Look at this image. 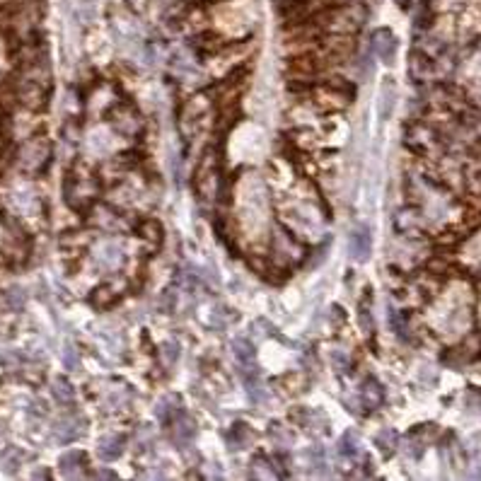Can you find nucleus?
<instances>
[{
  "label": "nucleus",
  "instance_id": "obj_1",
  "mask_svg": "<svg viewBox=\"0 0 481 481\" xmlns=\"http://www.w3.org/2000/svg\"><path fill=\"white\" fill-rule=\"evenodd\" d=\"M271 247H273V259L278 266L288 268L293 264H300L305 259V244L295 237L290 230H285L283 225H276L273 227V239H271Z\"/></svg>",
  "mask_w": 481,
  "mask_h": 481
},
{
  "label": "nucleus",
  "instance_id": "obj_2",
  "mask_svg": "<svg viewBox=\"0 0 481 481\" xmlns=\"http://www.w3.org/2000/svg\"><path fill=\"white\" fill-rule=\"evenodd\" d=\"M218 157H215V150L208 148L203 152L201 162L196 167V193L203 198V201H210V198L218 193Z\"/></svg>",
  "mask_w": 481,
  "mask_h": 481
},
{
  "label": "nucleus",
  "instance_id": "obj_3",
  "mask_svg": "<svg viewBox=\"0 0 481 481\" xmlns=\"http://www.w3.org/2000/svg\"><path fill=\"white\" fill-rule=\"evenodd\" d=\"M109 124L114 126L116 133H121V136H138L140 131H143V116L138 114L136 107L133 104H124L119 102L114 109H111L109 114Z\"/></svg>",
  "mask_w": 481,
  "mask_h": 481
},
{
  "label": "nucleus",
  "instance_id": "obj_4",
  "mask_svg": "<svg viewBox=\"0 0 481 481\" xmlns=\"http://www.w3.org/2000/svg\"><path fill=\"white\" fill-rule=\"evenodd\" d=\"M51 162V143L46 138H34L20 150V167L27 172H42Z\"/></svg>",
  "mask_w": 481,
  "mask_h": 481
},
{
  "label": "nucleus",
  "instance_id": "obj_5",
  "mask_svg": "<svg viewBox=\"0 0 481 481\" xmlns=\"http://www.w3.org/2000/svg\"><path fill=\"white\" fill-rule=\"evenodd\" d=\"M293 424L310 433V436H327L329 433V419L319 412V409H307V407H295L290 412Z\"/></svg>",
  "mask_w": 481,
  "mask_h": 481
},
{
  "label": "nucleus",
  "instance_id": "obj_6",
  "mask_svg": "<svg viewBox=\"0 0 481 481\" xmlns=\"http://www.w3.org/2000/svg\"><path fill=\"white\" fill-rule=\"evenodd\" d=\"M397 49H399V39L392 29L380 27L370 34V51L385 63V66H392V63H395Z\"/></svg>",
  "mask_w": 481,
  "mask_h": 481
},
{
  "label": "nucleus",
  "instance_id": "obj_7",
  "mask_svg": "<svg viewBox=\"0 0 481 481\" xmlns=\"http://www.w3.org/2000/svg\"><path fill=\"white\" fill-rule=\"evenodd\" d=\"M167 433L177 448H189L193 438H196V421H193L184 409H179V412L172 416V421L167 424Z\"/></svg>",
  "mask_w": 481,
  "mask_h": 481
},
{
  "label": "nucleus",
  "instance_id": "obj_8",
  "mask_svg": "<svg viewBox=\"0 0 481 481\" xmlns=\"http://www.w3.org/2000/svg\"><path fill=\"white\" fill-rule=\"evenodd\" d=\"M436 75H438V66H436V58L431 54H426V51H414V54L409 56V78H412L414 83H419V85L431 83Z\"/></svg>",
  "mask_w": 481,
  "mask_h": 481
},
{
  "label": "nucleus",
  "instance_id": "obj_9",
  "mask_svg": "<svg viewBox=\"0 0 481 481\" xmlns=\"http://www.w3.org/2000/svg\"><path fill=\"white\" fill-rule=\"evenodd\" d=\"M373 251V239H370V230L366 225H356L351 227L349 232V256L356 264H366L370 259Z\"/></svg>",
  "mask_w": 481,
  "mask_h": 481
},
{
  "label": "nucleus",
  "instance_id": "obj_10",
  "mask_svg": "<svg viewBox=\"0 0 481 481\" xmlns=\"http://www.w3.org/2000/svg\"><path fill=\"white\" fill-rule=\"evenodd\" d=\"M395 230L404 237H419L421 230H424V218H421L419 208H399L395 213Z\"/></svg>",
  "mask_w": 481,
  "mask_h": 481
},
{
  "label": "nucleus",
  "instance_id": "obj_11",
  "mask_svg": "<svg viewBox=\"0 0 481 481\" xmlns=\"http://www.w3.org/2000/svg\"><path fill=\"white\" fill-rule=\"evenodd\" d=\"M407 143H409V148H412L414 152H419V155H426V152H431L433 148H436L438 136H436V131H433L431 126L416 124L412 131H409Z\"/></svg>",
  "mask_w": 481,
  "mask_h": 481
},
{
  "label": "nucleus",
  "instance_id": "obj_12",
  "mask_svg": "<svg viewBox=\"0 0 481 481\" xmlns=\"http://www.w3.org/2000/svg\"><path fill=\"white\" fill-rule=\"evenodd\" d=\"M92 222H95L97 227H102V230H109V232H119L124 225V213H119L116 208L107 206V203H102V206H95L92 210Z\"/></svg>",
  "mask_w": 481,
  "mask_h": 481
},
{
  "label": "nucleus",
  "instance_id": "obj_13",
  "mask_svg": "<svg viewBox=\"0 0 481 481\" xmlns=\"http://www.w3.org/2000/svg\"><path fill=\"white\" fill-rule=\"evenodd\" d=\"M85 467H87V455L80 453V450H68V453H63L61 460H58V469H61V474L68 479H80L85 474Z\"/></svg>",
  "mask_w": 481,
  "mask_h": 481
},
{
  "label": "nucleus",
  "instance_id": "obj_14",
  "mask_svg": "<svg viewBox=\"0 0 481 481\" xmlns=\"http://www.w3.org/2000/svg\"><path fill=\"white\" fill-rule=\"evenodd\" d=\"M358 399H361L363 407L370 409V412H375V409H380V407H383V402H385V390H383V385H380L375 378L363 380L361 390H358Z\"/></svg>",
  "mask_w": 481,
  "mask_h": 481
},
{
  "label": "nucleus",
  "instance_id": "obj_15",
  "mask_svg": "<svg viewBox=\"0 0 481 481\" xmlns=\"http://www.w3.org/2000/svg\"><path fill=\"white\" fill-rule=\"evenodd\" d=\"M136 232H138L140 242H143L148 249H157L162 244V237H165V230H162V225L157 220H152V218L140 220L138 225H136Z\"/></svg>",
  "mask_w": 481,
  "mask_h": 481
},
{
  "label": "nucleus",
  "instance_id": "obj_16",
  "mask_svg": "<svg viewBox=\"0 0 481 481\" xmlns=\"http://www.w3.org/2000/svg\"><path fill=\"white\" fill-rule=\"evenodd\" d=\"M249 477L251 479H264V481H273V479H283L276 467L273 460H268L266 455H254L249 462Z\"/></svg>",
  "mask_w": 481,
  "mask_h": 481
},
{
  "label": "nucleus",
  "instance_id": "obj_17",
  "mask_svg": "<svg viewBox=\"0 0 481 481\" xmlns=\"http://www.w3.org/2000/svg\"><path fill=\"white\" fill-rule=\"evenodd\" d=\"M126 450V438L124 436H104L97 445V455L102 462H114L124 455Z\"/></svg>",
  "mask_w": 481,
  "mask_h": 481
},
{
  "label": "nucleus",
  "instance_id": "obj_18",
  "mask_svg": "<svg viewBox=\"0 0 481 481\" xmlns=\"http://www.w3.org/2000/svg\"><path fill=\"white\" fill-rule=\"evenodd\" d=\"M397 104V85L392 78H385L383 87H380V99H378V116L380 121H387L395 111Z\"/></svg>",
  "mask_w": 481,
  "mask_h": 481
},
{
  "label": "nucleus",
  "instance_id": "obj_19",
  "mask_svg": "<svg viewBox=\"0 0 481 481\" xmlns=\"http://www.w3.org/2000/svg\"><path fill=\"white\" fill-rule=\"evenodd\" d=\"M251 440H254V433H251V428L247 424H234L230 431L225 433V443H227V450H247L251 445Z\"/></svg>",
  "mask_w": 481,
  "mask_h": 481
},
{
  "label": "nucleus",
  "instance_id": "obj_20",
  "mask_svg": "<svg viewBox=\"0 0 481 481\" xmlns=\"http://www.w3.org/2000/svg\"><path fill=\"white\" fill-rule=\"evenodd\" d=\"M119 298H121V290L114 288V281H109V283H104V285H99V288L92 290L90 302L99 310H107L119 300Z\"/></svg>",
  "mask_w": 481,
  "mask_h": 481
},
{
  "label": "nucleus",
  "instance_id": "obj_21",
  "mask_svg": "<svg viewBox=\"0 0 481 481\" xmlns=\"http://www.w3.org/2000/svg\"><path fill=\"white\" fill-rule=\"evenodd\" d=\"M479 353V336H469L465 339V344L457 346V349L450 351L448 363H455V366H465V363L472 361L474 356Z\"/></svg>",
  "mask_w": 481,
  "mask_h": 481
},
{
  "label": "nucleus",
  "instance_id": "obj_22",
  "mask_svg": "<svg viewBox=\"0 0 481 481\" xmlns=\"http://www.w3.org/2000/svg\"><path fill=\"white\" fill-rule=\"evenodd\" d=\"M358 327L366 334L375 332V319H373V293L370 288L366 290V295L358 300Z\"/></svg>",
  "mask_w": 481,
  "mask_h": 481
},
{
  "label": "nucleus",
  "instance_id": "obj_23",
  "mask_svg": "<svg viewBox=\"0 0 481 481\" xmlns=\"http://www.w3.org/2000/svg\"><path fill=\"white\" fill-rule=\"evenodd\" d=\"M83 426H85V419H63L56 424V440L58 443H73L75 438L83 433Z\"/></svg>",
  "mask_w": 481,
  "mask_h": 481
},
{
  "label": "nucleus",
  "instance_id": "obj_24",
  "mask_svg": "<svg viewBox=\"0 0 481 481\" xmlns=\"http://www.w3.org/2000/svg\"><path fill=\"white\" fill-rule=\"evenodd\" d=\"M232 353L237 358L239 368H247V366H256V349L249 339H234L232 341Z\"/></svg>",
  "mask_w": 481,
  "mask_h": 481
},
{
  "label": "nucleus",
  "instance_id": "obj_25",
  "mask_svg": "<svg viewBox=\"0 0 481 481\" xmlns=\"http://www.w3.org/2000/svg\"><path fill=\"white\" fill-rule=\"evenodd\" d=\"M375 448L383 453V457H392L399 450V436L395 428H383L380 433H375Z\"/></svg>",
  "mask_w": 481,
  "mask_h": 481
},
{
  "label": "nucleus",
  "instance_id": "obj_26",
  "mask_svg": "<svg viewBox=\"0 0 481 481\" xmlns=\"http://www.w3.org/2000/svg\"><path fill=\"white\" fill-rule=\"evenodd\" d=\"M268 438L273 440V445L278 450H288L295 445V433L290 431V428L281 426V424H271L268 426Z\"/></svg>",
  "mask_w": 481,
  "mask_h": 481
},
{
  "label": "nucleus",
  "instance_id": "obj_27",
  "mask_svg": "<svg viewBox=\"0 0 481 481\" xmlns=\"http://www.w3.org/2000/svg\"><path fill=\"white\" fill-rule=\"evenodd\" d=\"M358 448H361V440H358L356 431H346L336 443V453L341 457H346V460H353V457L358 455Z\"/></svg>",
  "mask_w": 481,
  "mask_h": 481
},
{
  "label": "nucleus",
  "instance_id": "obj_28",
  "mask_svg": "<svg viewBox=\"0 0 481 481\" xmlns=\"http://www.w3.org/2000/svg\"><path fill=\"white\" fill-rule=\"evenodd\" d=\"M181 409V404H179V399L177 397H165V399H160L157 402V409H155V414H157V419L162 421V424H169L172 421V416L177 414Z\"/></svg>",
  "mask_w": 481,
  "mask_h": 481
},
{
  "label": "nucleus",
  "instance_id": "obj_29",
  "mask_svg": "<svg viewBox=\"0 0 481 481\" xmlns=\"http://www.w3.org/2000/svg\"><path fill=\"white\" fill-rule=\"evenodd\" d=\"M399 448H404V455L407 457H412V460H419L421 455H424V448H426V443L421 440L416 433H409L407 438L399 443Z\"/></svg>",
  "mask_w": 481,
  "mask_h": 481
},
{
  "label": "nucleus",
  "instance_id": "obj_30",
  "mask_svg": "<svg viewBox=\"0 0 481 481\" xmlns=\"http://www.w3.org/2000/svg\"><path fill=\"white\" fill-rule=\"evenodd\" d=\"M54 397H56V402L58 404H73L75 402V390H73V385L68 383V380H63V378H58L56 383H54Z\"/></svg>",
  "mask_w": 481,
  "mask_h": 481
},
{
  "label": "nucleus",
  "instance_id": "obj_31",
  "mask_svg": "<svg viewBox=\"0 0 481 481\" xmlns=\"http://www.w3.org/2000/svg\"><path fill=\"white\" fill-rule=\"evenodd\" d=\"M387 319H390L392 332H395L399 339H404V341H407V339H409V322H407V317L399 312V310H390V317H387Z\"/></svg>",
  "mask_w": 481,
  "mask_h": 481
},
{
  "label": "nucleus",
  "instance_id": "obj_32",
  "mask_svg": "<svg viewBox=\"0 0 481 481\" xmlns=\"http://www.w3.org/2000/svg\"><path fill=\"white\" fill-rule=\"evenodd\" d=\"M179 356H181V349L177 341H165L160 346V358L162 363H165L167 368H174L179 363Z\"/></svg>",
  "mask_w": 481,
  "mask_h": 481
},
{
  "label": "nucleus",
  "instance_id": "obj_33",
  "mask_svg": "<svg viewBox=\"0 0 481 481\" xmlns=\"http://www.w3.org/2000/svg\"><path fill=\"white\" fill-rule=\"evenodd\" d=\"M157 310H160L162 315H172L174 310H177V293L174 288H167L160 293V300H157Z\"/></svg>",
  "mask_w": 481,
  "mask_h": 481
},
{
  "label": "nucleus",
  "instance_id": "obj_34",
  "mask_svg": "<svg viewBox=\"0 0 481 481\" xmlns=\"http://www.w3.org/2000/svg\"><path fill=\"white\" fill-rule=\"evenodd\" d=\"M332 366L339 375H346L351 370V356L344 349H334L332 351Z\"/></svg>",
  "mask_w": 481,
  "mask_h": 481
},
{
  "label": "nucleus",
  "instance_id": "obj_35",
  "mask_svg": "<svg viewBox=\"0 0 481 481\" xmlns=\"http://www.w3.org/2000/svg\"><path fill=\"white\" fill-rule=\"evenodd\" d=\"M254 327H256V329H261L259 334H256L259 339H283V336L278 334V329H276V327H273L268 319H256V322H254Z\"/></svg>",
  "mask_w": 481,
  "mask_h": 481
},
{
  "label": "nucleus",
  "instance_id": "obj_36",
  "mask_svg": "<svg viewBox=\"0 0 481 481\" xmlns=\"http://www.w3.org/2000/svg\"><path fill=\"white\" fill-rule=\"evenodd\" d=\"M416 436H419L421 440H424V443H428V440H436L438 438V426L436 424H426V426H419V428H416Z\"/></svg>",
  "mask_w": 481,
  "mask_h": 481
},
{
  "label": "nucleus",
  "instance_id": "obj_37",
  "mask_svg": "<svg viewBox=\"0 0 481 481\" xmlns=\"http://www.w3.org/2000/svg\"><path fill=\"white\" fill-rule=\"evenodd\" d=\"M467 404L469 407H477V412H481V390H477V387H469Z\"/></svg>",
  "mask_w": 481,
  "mask_h": 481
},
{
  "label": "nucleus",
  "instance_id": "obj_38",
  "mask_svg": "<svg viewBox=\"0 0 481 481\" xmlns=\"http://www.w3.org/2000/svg\"><path fill=\"white\" fill-rule=\"evenodd\" d=\"M90 477L92 479H104V481H116L119 479V474L111 472V469H97V472H92Z\"/></svg>",
  "mask_w": 481,
  "mask_h": 481
},
{
  "label": "nucleus",
  "instance_id": "obj_39",
  "mask_svg": "<svg viewBox=\"0 0 481 481\" xmlns=\"http://www.w3.org/2000/svg\"><path fill=\"white\" fill-rule=\"evenodd\" d=\"M63 361H66V366L70 368V370H73V368H78V356H75V351L70 349H66V353H63Z\"/></svg>",
  "mask_w": 481,
  "mask_h": 481
},
{
  "label": "nucleus",
  "instance_id": "obj_40",
  "mask_svg": "<svg viewBox=\"0 0 481 481\" xmlns=\"http://www.w3.org/2000/svg\"><path fill=\"white\" fill-rule=\"evenodd\" d=\"M34 479H51V474L46 472V469L44 472H34Z\"/></svg>",
  "mask_w": 481,
  "mask_h": 481
},
{
  "label": "nucleus",
  "instance_id": "obj_41",
  "mask_svg": "<svg viewBox=\"0 0 481 481\" xmlns=\"http://www.w3.org/2000/svg\"><path fill=\"white\" fill-rule=\"evenodd\" d=\"M395 3L399 5V8H409V3H412V0H395Z\"/></svg>",
  "mask_w": 481,
  "mask_h": 481
},
{
  "label": "nucleus",
  "instance_id": "obj_42",
  "mask_svg": "<svg viewBox=\"0 0 481 481\" xmlns=\"http://www.w3.org/2000/svg\"><path fill=\"white\" fill-rule=\"evenodd\" d=\"M344 3H351V0H344Z\"/></svg>",
  "mask_w": 481,
  "mask_h": 481
}]
</instances>
